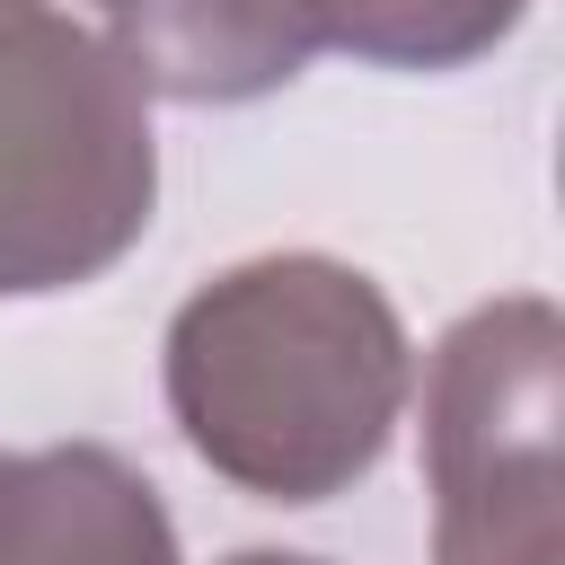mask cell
I'll use <instances>...</instances> for the list:
<instances>
[{
  "instance_id": "cell-1",
  "label": "cell",
  "mask_w": 565,
  "mask_h": 565,
  "mask_svg": "<svg viewBox=\"0 0 565 565\" xmlns=\"http://www.w3.org/2000/svg\"><path fill=\"white\" fill-rule=\"evenodd\" d=\"M159 388L221 486L256 503H335L380 468L415 397V344L362 265L282 247L177 300Z\"/></svg>"
},
{
  "instance_id": "cell-2",
  "label": "cell",
  "mask_w": 565,
  "mask_h": 565,
  "mask_svg": "<svg viewBox=\"0 0 565 565\" xmlns=\"http://www.w3.org/2000/svg\"><path fill=\"white\" fill-rule=\"evenodd\" d=\"M159 212L150 88L106 26L0 0V300L115 274Z\"/></svg>"
},
{
  "instance_id": "cell-3",
  "label": "cell",
  "mask_w": 565,
  "mask_h": 565,
  "mask_svg": "<svg viewBox=\"0 0 565 565\" xmlns=\"http://www.w3.org/2000/svg\"><path fill=\"white\" fill-rule=\"evenodd\" d=\"M556 380L565 318L547 291L477 300L424 362L433 565H556Z\"/></svg>"
},
{
  "instance_id": "cell-4",
  "label": "cell",
  "mask_w": 565,
  "mask_h": 565,
  "mask_svg": "<svg viewBox=\"0 0 565 565\" xmlns=\"http://www.w3.org/2000/svg\"><path fill=\"white\" fill-rule=\"evenodd\" d=\"M106 35L150 97L256 106L327 53V0H106Z\"/></svg>"
},
{
  "instance_id": "cell-5",
  "label": "cell",
  "mask_w": 565,
  "mask_h": 565,
  "mask_svg": "<svg viewBox=\"0 0 565 565\" xmlns=\"http://www.w3.org/2000/svg\"><path fill=\"white\" fill-rule=\"evenodd\" d=\"M0 565H185L159 486L106 441L0 450Z\"/></svg>"
},
{
  "instance_id": "cell-6",
  "label": "cell",
  "mask_w": 565,
  "mask_h": 565,
  "mask_svg": "<svg viewBox=\"0 0 565 565\" xmlns=\"http://www.w3.org/2000/svg\"><path fill=\"white\" fill-rule=\"evenodd\" d=\"M521 18L530 0H327V53L371 71H468Z\"/></svg>"
},
{
  "instance_id": "cell-7",
  "label": "cell",
  "mask_w": 565,
  "mask_h": 565,
  "mask_svg": "<svg viewBox=\"0 0 565 565\" xmlns=\"http://www.w3.org/2000/svg\"><path fill=\"white\" fill-rule=\"evenodd\" d=\"M221 565H327V556H300V547H238V556H221Z\"/></svg>"
}]
</instances>
